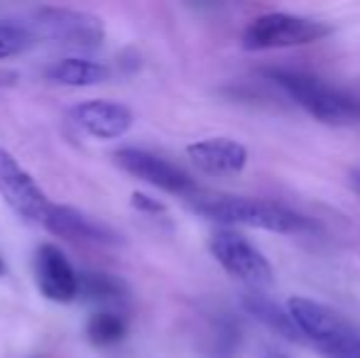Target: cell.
Instances as JSON below:
<instances>
[{"label": "cell", "mask_w": 360, "mask_h": 358, "mask_svg": "<svg viewBox=\"0 0 360 358\" xmlns=\"http://www.w3.org/2000/svg\"><path fill=\"white\" fill-rule=\"evenodd\" d=\"M34 282L39 295L57 305H69L79 295V272L54 243L39 245L34 253Z\"/></svg>", "instance_id": "9"}, {"label": "cell", "mask_w": 360, "mask_h": 358, "mask_svg": "<svg viewBox=\"0 0 360 358\" xmlns=\"http://www.w3.org/2000/svg\"><path fill=\"white\" fill-rule=\"evenodd\" d=\"M353 186H356V189L360 191V167L356 170V172H353Z\"/></svg>", "instance_id": "20"}, {"label": "cell", "mask_w": 360, "mask_h": 358, "mask_svg": "<svg viewBox=\"0 0 360 358\" xmlns=\"http://www.w3.org/2000/svg\"><path fill=\"white\" fill-rule=\"evenodd\" d=\"M262 358H287V356H282V354H265Z\"/></svg>", "instance_id": "22"}, {"label": "cell", "mask_w": 360, "mask_h": 358, "mask_svg": "<svg viewBox=\"0 0 360 358\" xmlns=\"http://www.w3.org/2000/svg\"><path fill=\"white\" fill-rule=\"evenodd\" d=\"M243 307H245V312L252 319H257L262 326L275 331L282 339L294 341V344H302L304 341L302 334L297 331V326H294L292 317H289L287 307H280L275 300H270V297L260 295V292H250V295L243 297Z\"/></svg>", "instance_id": "15"}, {"label": "cell", "mask_w": 360, "mask_h": 358, "mask_svg": "<svg viewBox=\"0 0 360 358\" xmlns=\"http://www.w3.org/2000/svg\"><path fill=\"white\" fill-rule=\"evenodd\" d=\"M42 226L47 231L64 238H74V241H91V243H118V234L110 231L105 224L86 216L84 211L74 209L67 204H49L47 216H44Z\"/></svg>", "instance_id": "11"}, {"label": "cell", "mask_w": 360, "mask_h": 358, "mask_svg": "<svg viewBox=\"0 0 360 358\" xmlns=\"http://www.w3.org/2000/svg\"><path fill=\"white\" fill-rule=\"evenodd\" d=\"M130 204H133L135 211H140V214H145V216H165L167 214V206L162 204L160 199H155V196L145 194V191H133Z\"/></svg>", "instance_id": "18"}, {"label": "cell", "mask_w": 360, "mask_h": 358, "mask_svg": "<svg viewBox=\"0 0 360 358\" xmlns=\"http://www.w3.org/2000/svg\"><path fill=\"white\" fill-rule=\"evenodd\" d=\"M115 165L130 177L143 179L150 186L167 191V194L176 196H194L196 194V181L179 167V165L169 162V160L160 158V155L150 153L143 148H120L113 155Z\"/></svg>", "instance_id": "8"}, {"label": "cell", "mask_w": 360, "mask_h": 358, "mask_svg": "<svg viewBox=\"0 0 360 358\" xmlns=\"http://www.w3.org/2000/svg\"><path fill=\"white\" fill-rule=\"evenodd\" d=\"M0 196L22 221L42 226L49 209V196L32 179V174L0 145Z\"/></svg>", "instance_id": "7"}, {"label": "cell", "mask_w": 360, "mask_h": 358, "mask_svg": "<svg viewBox=\"0 0 360 358\" xmlns=\"http://www.w3.org/2000/svg\"><path fill=\"white\" fill-rule=\"evenodd\" d=\"M191 209L204 219L223 226L272 231V234H309L316 229L309 216L289 209L280 201L250 199V196H196Z\"/></svg>", "instance_id": "1"}, {"label": "cell", "mask_w": 360, "mask_h": 358, "mask_svg": "<svg viewBox=\"0 0 360 358\" xmlns=\"http://www.w3.org/2000/svg\"><path fill=\"white\" fill-rule=\"evenodd\" d=\"M98 305L101 309H113V307L123 305L128 300V285L120 280L118 275L98 270H86L79 272V295L76 300Z\"/></svg>", "instance_id": "14"}, {"label": "cell", "mask_w": 360, "mask_h": 358, "mask_svg": "<svg viewBox=\"0 0 360 358\" xmlns=\"http://www.w3.org/2000/svg\"><path fill=\"white\" fill-rule=\"evenodd\" d=\"M209 248L216 263L250 290H262L275 282V270H272L270 260L245 236L236 234V231H216L211 236Z\"/></svg>", "instance_id": "6"}, {"label": "cell", "mask_w": 360, "mask_h": 358, "mask_svg": "<svg viewBox=\"0 0 360 358\" xmlns=\"http://www.w3.org/2000/svg\"><path fill=\"white\" fill-rule=\"evenodd\" d=\"M189 160L209 174H238L248 165V148L231 138H209L186 148Z\"/></svg>", "instance_id": "12"}, {"label": "cell", "mask_w": 360, "mask_h": 358, "mask_svg": "<svg viewBox=\"0 0 360 358\" xmlns=\"http://www.w3.org/2000/svg\"><path fill=\"white\" fill-rule=\"evenodd\" d=\"M128 336V319L118 309H98L86 321V339L96 349H110L118 346Z\"/></svg>", "instance_id": "16"}, {"label": "cell", "mask_w": 360, "mask_h": 358, "mask_svg": "<svg viewBox=\"0 0 360 358\" xmlns=\"http://www.w3.org/2000/svg\"><path fill=\"white\" fill-rule=\"evenodd\" d=\"M5 275H8V265H5L3 255H0V277H5Z\"/></svg>", "instance_id": "21"}, {"label": "cell", "mask_w": 360, "mask_h": 358, "mask_svg": "<svg viewBox=\"0 0 360 358\" xmlns=\"http://www.w3.org/2000/svg\"><path fill=\"white\" fill-rule=\"evenodd\" d=\"M34 27L49 42L72 52H94L105 39L103 20L89 10L44 5L34 13Z\"/></svg>", "instance_id": "5"}, {"label": "cell", "mask_w": 360, "mask_h": 358, "mask_svg": "<svg viewBox=\"0 0 360 358\" xmlns=\"http://www.w3.org/2000/svg\"><path fill=\"white\" fill-rule=\"evenodd\" d=\"M47 79L57 87L69 89H86V87H98V84L108 82L110 69L101 62L84 57H67L54 62L47 69Z\"/></svg>", "instance_id": "13"}, {"label": "cell", "mask_w": 360, "mask_h": 358, "mask_svg": "<svg viewBox=\"0 0 360 358\" xmlns=\"http://www.w3.org/2000/svg\"><path fill=\"white\" fill-rule=\"evenodd\" d=\"M270 79L277 84L297 106L326 125H353L360 123V101L346 91L331 87L311 74L294 69H272Z\"/></svg>", "instance_id": "3"}, {"label": "cell", "mask_w": 360, "mask_h": 358, "mask_svg": "<svg viewBox=\"0 0 360 358\" xmlns=\"http://www.w3.org/2000/svg\"><path fill=\"white\" fill-rule=\"evenodd\" d=\"M34 37H37V34H34L32 30L22 27V25L0 23V59L27 52L34 44Z\"/></svg>", "instance_id": "17"}, {"label": "cell", "mask_w": 360, "mask_h": 358, "mask_svg": "<svg viewBox=\"0 0 360 358\" xmlns=\"http://www.w3.org/2000/svg\"><path fill=\"white\" fill-rule=\"evenodd\" d=\"M328 34H331V27L321 20L272 10V13H262L250 20V25L243 30V47L250 52L302 47V44L319 42Z\"/></svg>", "instance_id": "4"}, {"label": "cell", "mask_w": 360, "mask_h": 358, "mask_svg": "<svg viewBox=\"0 0 360 358\" xmlns=\"http://www.w3.org/2000/svg\"><path fill=\"white\" fill-rule=\"evenodd\" d=\"M18 82V74L15 72H3L0 74V84H15Z\"/></svg>", "instance_id": "19"}, {"label": "cell", "mask_w": 360, "mask_h": 358, "mask_svg": "<svg viewBox=\"0 0 360 358\" xmlns=\"http://www.w3.org/2000/svg\"><path fill=\"white\" fill-rule=\"evenodd\" d=\"M72 118L94 140H118L133 128V110L125 103L103 98L76 103L72 108Z\"/></svg>", "instance_id": "10"}, {"label": "cell", "mask_w": 360, "mask_h": 358, "mask_svg": "<svg viewBox=\"0 0 360 358\" xmlns=\"http://www.w3.org/2000/svg\"><path fill=\"white\" fill-rule=\"evenodd\" d=\"M287 312L302 339L323 358H360V331L326 305L309 297H289Z\"/></svg>", "instance_id": "2"}]
</instances>
